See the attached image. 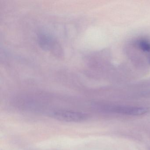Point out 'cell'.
I'll return each instance as SVG.
<instances>
[{"instance_id":"cell-1","label":"cell","mask_w":150,"mask_h":150,"mask_svg":"<svg viewBox=\"0 0 150 150\" xmlns=\"http://www.w3.org/2000/svg\"><path fill=\"white\" fill-rule=\"evenodd\" d=\"M53 118L59 121L68 122H81L88 118L87 114L80 111L59 110L54 111L52 114Z\"/></svg>"},{"instance_id":"cell-2","label":"cell","mask_w":150,"mask_h":150,"mask_svg":"<svg viewBox=\"0 0 150 150\" xmlns=\"http://www.w3.org/2000/svg\"><path fill=\"white\" fill-rule=\"evenodd\" d=\"M99 108L102 111L129 115H141L146 114L148 111L147 108L142 107L108 105L101 106Z\"/></svg>"},{"instance_id":"cell-3","label":"cell","mask_w":150,"mask_h":150,"mask_svg":"<svg viewBox=\"0 0 150 150\" xmlns=\"http://www.w3.org/2000/svg\"><path fill=\"white\" fill-rule=\"evenodd\" d=\"M139 45L140 49L144 51L150 52V43L148 41L141 40L139 43Z\"/></svg>"}]
</instances>
